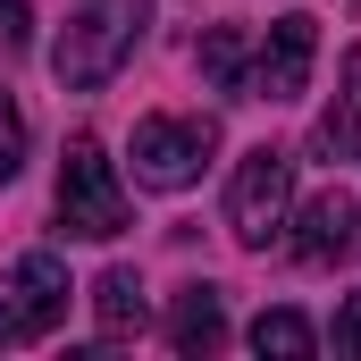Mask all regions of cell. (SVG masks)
<instances>
[{
  "label": "cell",
  "mask_w": 361,
  "mask_h": 361,
  "mask_svg": "<svg viewBox=\"0 0 361 361\" xmlns=\"http://www.w3.org/2000/svg\"><path fill=\"white\" fill-rule=\"evenodd\" d=\"M143 25H152V0H85V8L59 25V42H51V76L68 92H101L126 59H135Z\"/></svg>",
  "instance_id": "obj_1"
},
{
  "label": "cell",
  "mask_w": 361,
  "mask_h": 361,
  "mask_svg": "<svg viewBox=\"0 0 361 361\" xmlns=\"http://www.w3.org/2000/svg\"><path fill=\"white\" fill-rule=\"evenodd\" d=\"M311 59H319V17H277L252 51V101H302L311 85Z\"/></svg>",
  "instance_id": "obj_6"
},
{
  "label": "cell",
  "mask_w": 361,
  "mask_h": 361,
  "mask_svg": "<svg viewBox=\"0 0 361 361\" xmlns=\"http://www.w3.org/2000/svg\"><path fill=\"white\" fill-rule=\"evenodd\" d=\"M328 336H336V361H361V294L336 302V328H328Z\"/></svg>",
  "instance_id": "obj_14"
},
{
  "label": "cell",
  "mask_w": 361,
  "mask_h": 361,
  "mask_svg": "<svg viewBox=\"0 0 361 361\" xmlns=\"http://www.w3.org/2000/svg\"><path fill=\"white\" fill-rule=\"evenodd\" d=\"M0 345H8V336H0Z\"/></svg>",
  "instance_id": "obj_16"
},
{
  "label": "cell",
  "mask_w": 361,
  "mask_h": 361,
  "mask_svg": "<svg viewBox=\"0 0 361 361\" xmlns=\"http://www.w3.org/2000/svg\"><path fill=\"white\" fill-rule=\"evenodd\" d=\"M319 152H328V160H353V152H361V51H345L336 101L319 109Z\"/></svg>",
  "instance_id": "obj_10"
},
{
  "label": "cell",
  "mask_w": 361,
  "mask_h": 361,
  "mask_svg": "<svg viewBox=\"0 0 361 361\" xmlns=\"http://www.w3.org/2000/svg\"><path fill=\"white\" fill-rule=\"evenodd\" d=\"M202 76H210V92H227V101H252V42L235 25H210L202 34Z\"/></svg>",
  "instance_id": "obj_11"
},
{
  "label": "cell",
  "mask_w": 361,
  "mask_h": 361,
  "mask_svg": "<svg viewBox=\"0 0 361 361\" xmlns=\"http://www.w3.org/2000/svg\"><path fill=\"white\" fill-rule=\"evenodd\" d=\"M286 210H294V160L261 143V152H244L235 160V185H227V227H235V244H269L277 227H286Z\"/></svg>",
  "instance_id": "obj_3"
},
{
  "label": "cell",
  "mask_w": 361,
  "mask_h": 361,
  "mask_svg": "<svg viewBox=\"0 0 361 361\" xmlns=\"http://www.w3.org/2000/svg\"><path fill=\"white\" fill-rule=\"evenodd\" d=\"M353 227H361V202L353 193H311L302 202V235H294V261H311V269H328V261H345L353 252Z\"/></svg>",
  "instance_id": "obj_7"
},
{
  "label": "cell",
  "mask_w": 361,
  "mask_h": 361,
  "mask_svg": "<svg viewBox=\"0 0 361 361\" xmlns=\"http://www.w3.org/2000/svg\"><path fill=\"white\" fill-rule=\"evenodd\" d=\"M34 42V8L25 0H0V51H25Z\"/></svg>",
  "instance_id": "obj_15"
},
{
  "label": "cell",
  "mask_w": 361,
  "mask_h": 361,
  "mask_svg": "<svg viewBox=\"0 0 361 361\" xmlns=\"http://www.w3.org/2000/svg\"><path fill=\"white\" fill-rule=\"evenodd\" d=\"M252 353L311 361V353H319V336H311V319H302V311H261V319H252Z\"/></svg>",
  "instance_id": "obj_12"
},
{
  "label": "cell",
  "mask_w": 361,
  "mask_h": 361,
  "mask_svg": "<svg viewBox=\"0 0 361 361\" xmlns=\"http://www.w3.org/2000/svg\"><path fill=\"white\" fill-rule=\"evenodd\" d=\"M68 319V261L59 252H25L17 269H0V336L8 345H42Z\"/></svg>",
  "instance_id": "obj_4"
},
{
  "label": "cell",
  "mask_w": 361,
  "mask_h": 361,
  "mask_svg": "<svg viewBox=\"0 0 361 361\" xmlns=\"http://www.w3.org/2000/svg\"><path fill=\"white\" fill-rule=\"evenodd\" d=\"M210 152H219V126H210V118H143V126H135V185L185 193V185L202 177Z\"/></svg>",
  "instance_id": "obj_5"
},
{
  "label": "cell",
  "mask_w": 361,
  "mask_h": 361,
  "mask_svg": "<svg viewBox=\"0 0 361 361\" xmlns=\"http://www.w3.org/2000/svg\"><path fill=\"white\" fill-rule=\"evenodd\" d=\"M92 319H101V336H109V345L143 336V319H152L143 277H135V269H101V286H92Z\"/></svg>",
  "instance_id": "obj_9"
},
{
  "label": "cell",
  "mask_w": 361,
  "mask_h": 361,
  "mask_svg": "<svg viewBox=\"0 0 361 361\" xmlns=\"http://www.w3.org/2000/svg\"><path fill=\"white\" fill-rule=\"evenodd\" d=\"M17 169H25V109L0 92V185L17 177Z\"/></svg>",
  "instance_id": "obj_13"
},
{
  "label": "cell",
  "mask_w": 361,
  "mask_h": 361,
  "mask_svg": "<svg viewBox=\"0 0 361 361\" xmlns=\"http://www.w3.org/2000/svg\"><path fill=\"white\" fill-rule=\"evenodd\" d=\"M126 219L135 210H126V185L109 169V152L92 135H76L68 160H59V227L85 235V244H109V235H126Z\"/></svg>",
  "instance_id": "obj_2"
},
{
  "label": "cell",
  "mask_w": 361,
  "mask_h": 361,
  "mask_svg": "<svg viewBox=\"0 0 361 361\" xmlns=\"http://www.w3.org/2000/svg\"><path fill=\"white\" fill-rule=\"evenodd\" d=\"M169 345H177V353H219V345H227L219 286H185L177 302H169Z\"/></svg>",
  "instance_id": "obj_8"
}]
</instances>
